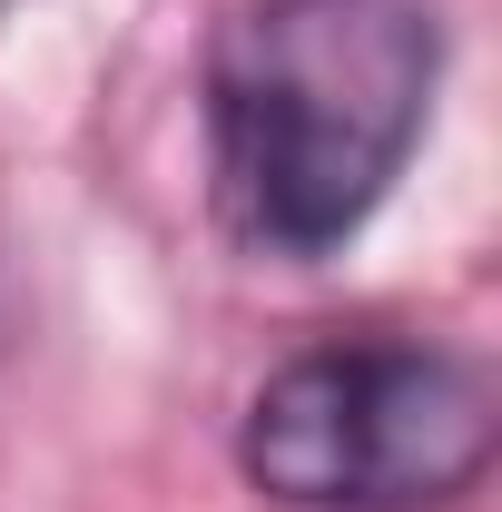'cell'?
<instances>
[{"label":"cell","mask_w":502,"mask_h":512,"mask_svg":"<svg viewBox=\"0 0 502 512\" xmlns=\"http://www.w3.org/2000/svg\"><path fill=\"white\" fill-rule=\"evenodd\" d=\"M443 89L424 0H237L197 60L207 207L256 266H325L404 188Z\"/></svg>","instance_id":"cell-1"},{"label":"cell","mask_w":502,"mask_h":512,"mask_svg":"<svg viewBox=\"0 0 502 512\" xmlns=\"http://www.w3.org/2000/svg\"><path fill=\"white\" fill-rule=\"evenodd\" d=\"M502 394L483 355L424 335H335L266 365L237 473L276 512H463L493 483Z\"/></svg>","instance_id":"cell-2"},{"label":"cell","mask_w":502,"mask_h":512,"mask_svg":"<svg viewBox=\"0 0 502 512\" xmlns=\"http://www.w3.org/2000/svg\"><path fill=\"white\" fill-rule=\"evenodd\" d=\"M10 10H20V0H0V20H10Z\"/></svg>","instance_id":"cell-3"}]
</instances>
